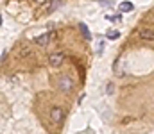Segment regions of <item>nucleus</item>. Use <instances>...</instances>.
<instances>
[{"label":"nucleus","instance_id":"nucleus-12","mask_svg":"<svg viewBox=\"0 0 154 134\" xmlns=\"http://www.w3.org/2000/svg\"><path fill=\"white\" fill-rule=\"evenodd\" d=\"M113 89H115L113 82H109V84H108V91H106V93H108V95H111V93H113Z\"/></svg>","mask_w":154,"mask_h":134},{"label":"nucleus","instance_id":"nucleus-3","mask_svg":"<svg viewBox=\"0 0 154 134\" xmlns=\"http://www.w3.org/2000/svg\"><path fill=\"white\" fill-rule=\"evenodd\" d=\"M63 61H65V54L63 52H54V54L48 55V63L52 66H59V64H63Z\"/></svg>","mask_w":154,"mask_h":134},{"label":"nucleus","instance_id":"nucleus-6","mask_svg":"<svg viewBox=\"0 0 154 134\" xmlns=\"http://www.w3.org/2000/svg\"><path fill=\"white\" fill-rule=\"evenodd\" d=\"M140 36H142L143 40H149V41H152V40H154V31H152V29H143V31L140 32Z\"/></svg>","mask_w":154,"mask_h":134},{"label":"nucleus","instance_id":"nucleus-10","mask_svg":"<svg viewBox=\"0 0 154 134\" xmlns=\"http://www.w3.org/2000/svg\"><path fill=\"white\" fill-rule=\"evenodd\" d=\"M106 20H109V22H113V23H115V22H120V20H122V14H108V16H106Z\"/></svg>","mask_w":154,"mask_h":134},{"label":"nucleus","instance_id":"nucleus-7","mask_svg":"<svg viewBox=\"0 0 154 134\" xmlns=\"http://www.w3.org/2000/svg\"><path fill=\"white\" fill-rule=\"evenodd\" d=\"M79 31L82 32V36H84V38H86L88 41L91 40V32H90V29L86 27V23H79Z\"/></svg>","mask_w":154,"mask_h":134},{"label":"nucleus","instance_id":"nucleus-9","mask_svg":"<svg viewBox=\"0 0 154 134\" xmlns=\"http://www.w3.org/2000/svg\"><path fill=\"white\" fill-rule=\"evenodd\" d=\"M118 38H120V32L118 31H115V29L113 31H108V40H118Z\"/></svg>","mask_w":154,"mask_h":134},{"label":"nucleus","instance_id":"nucleus-11","mask_svg":"<svg viewBox=\"0 0 154 134\" xmlns=\"http://www.w3.org/2000/svg\"><path fill=\"white\" fill-rule=\"evenodd\" d=\"M32 52H31V48L29 46H22V50H20V55L22 57H25V55H31Z\"/></svg>","mask_w":154,"mask_h":134},{"label":"nucleus","instance_id":"nucleus-13","mask_svg":"<svg viewBox=\"0 0 154 134\" xmlns=\"http://www.w3.org/2000/svg\"><path fill=\"white\" fill-rule=\"evenodd\" d=\"M38 2H39V4H45V0H38Z\"/></svg>","mask_w":154,"mask_h":134},{"label":"nucleus","instance_id":"nucleus-2","mask_svg":"<svg viewBox=\"0 0 154 134\" xmlns=\"http://www.w3.org/2000/svg\"><path fill=\"white\" fill-rule=\"evenodd\" d=\"M63 118H65V111H63L59 106H54V107L50 109V120H52L54 124H61Z\"/></svg>","mask_w":154,"mask_h":134},{"label":"nucleus","instance_id":"nucleus-1","mask_svg":"<svg viewBox=\"0 0 154 134\" xmlns=\"http://www.w3.org/2000/svg\"><path fill=\"white\" fill-rule=\"evenodd\" d=\"M57 88H59V91L68 93L70 89L74 88V79H72L70 75H59V79H57Z\"/></svg>","mask_w":154,"mask_h":134},{"label":"nucleus","instance_id":"nucleus-8","mask_svg":"<svg viewBox=\"0 0 154 134\" xmlns=\"http://www.w3.org/2000/svg\"><path fill=\"white\" fill-rule=\"evenodd\" d=\"M59 5H61V0H52V4H50V7L47 9V13H52V11H56Z\"/></svg>","mask_w":154,"mask_h":134},{"label":"nucleus","instance_id":"nucleus-5","mask_svg":"<svg viewBox=\"0 0 154 134\" xmlns=\"http://www.w3.org/2000/svg\"><path fill=\"white\" fill-rule=\"evenodd\" d=\"M118 9H120V13H131V11L134 9V4L125 0V2H122V4L118 5Z\"/></svg>","mask_w":154,"mask_h":134},{"label":"nucleus","instance_id":"nucleus-14","mask_svg":"<svg viewBox=\"0 0 154 134\" xmlns=\"http://www.w3.org/2000/svg\"><path fill=\"white\" fill-rule=\"evenodd\" d=\"M0 25H2V16H0Z\"/></svg>","mask_w":154,"mask_h":134},{"label":"nucleus","instance_id":"nucleus-4","mask_svg":"<svg viewBox=\"0 0 154 134\" xmlns=\"http://www.w3.org/2000/svg\"><path fill=\"white\" fill-rule=\"evenodd\" d=\"M52 34H54V32H45V34H41V36H36V38H34V43L41 45V46H47L48 41H50V38H52Z\"/></svg>","mask_w":154,"mask_h":134}]
</instances>
